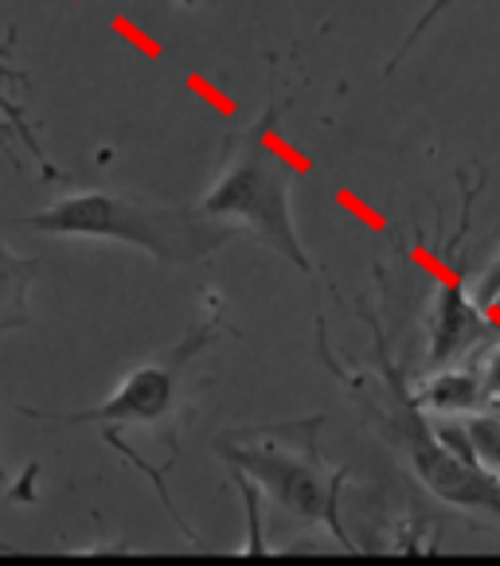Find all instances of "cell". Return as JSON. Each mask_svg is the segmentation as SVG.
Wrapping results in <instances>:
<instances>
[{"mask_svg": "<svg viewBox=\"0 0 500 566\" xmlns=\"http://www.w3.org/2000/svg\"><path fill=\"white\" fill-rule=\"evenodd\" d=\"M24 227L43 234H75V239H106L145 250L165 266H192L211 259L242 227L204 211V203H153L134 192H71L51 208L32 211Z\"/></svg>", "mask_w": 500, "mask_h": 566, "instance_id": "cell-1", "label": "cell"}, {"mask_svg": "<svg viewBox=\"0 0 500 566\" xmlns=\"http://www.w3.org/2000/svg\"><path fill=\"white\" fill-rule=\"evenodd\" d=\"M321 426L325 415L231 430L216 442V453L231 465V473L259 484L282 512L305 524H321L344 551H356L341 520V489L348 469L325 461L317 442Z\"/></svg>", "mask_w": 500, "mask_h": 566, "instance_id": "cell-2", "label": "cell"}, {"mask_svg": "<svg viewBox=\"0 0 500 566\" xmlns=\"http://www.w3.org/2000/svg\"><path fill=\"white\" fill-rule=\"evenodd\" d=\"M372 328H375V344H379V356H384L387 399H384V391L375 387V379L344 375V367H341V384H348L352 391H356L364 415L392 438V446H399V453L410 461L415 476L434 496L446 500V504H458V509L473 512V516H485V520H492V524H500V473L485 469L481 461L454 453L450 446L434 433L426 410L418 407V399L407 391V384H403V371L392 364V356H387L379 325H372Z\"/></svg>", "mask_w": 500, "mask_h": 566, "instance_id": "cell-3", "label": "cell"}, {"mask_svg": "<svg viewBox=\"0 0 500 566\" xmlns=\"http://www.w3.org/2000/svg\"><path fill=\"white\" fill-rule=\"evenodd\" d=\"M200 203L211 216L231 219L250 234H259L262 242H270L301 274L313 270L305 247H301L298 223H293L290 176L259 134H247L242 142L227 145V168Z\"/></svg>", "mask_w": 500, "mask_h": 566, "instance_id": "cell-4", "label": "cell"}, {"mask_svg": "<svg viewBox=\"0 0 500 566\" xmlns=\"http://www.w3.org/2000/svg\"><path fill=\"white\" fill-rule=\"evenodd\" d=\"M223 328V321L211 313L208 321L192 328V333L184 336L180 344H173L168 352H160L157 359L149 364L134 367V371L125 375L122 387L110 395L106 402L91 410H75V415H43L35 407H24L28 418H40V422H55V426H86V422H98L106 426V438H114L117 426H157L165 422L168 415L176 410V399H180V384H184V371L216 340V333Z\"/></svg>", "mask_w": 500, "mask_h": 566, "instance_id": "cell-5", "label": "cell"}, {"mask_svg": "<svg viewBox=\"0 0 500 566\" xmlns=\"http://www.w3.org/2000/svg\"><path fill=\"white\" fill-rule=\"evenodd\" d=\"M477 200V188H466V203H461V227L454 234L450 250H454V270L446 274L442 290L434 297V336H430V367H446L466 352V344H473L485 328L481 308L469 301V270H466V250H461V239H466L469 227V203Z\"/></svg>", "mask_w": 500, "mask_h": 566, "instance_id": "cell-6", "label": "cell"}, {"mask_svg": "<svg viewBox=\"0 0 500 566\" xmlns=\"http://www.w3.org/2000/svg\"><path fill=\"white\" fill-rule=\"evenodd\" d=\"M40 274V259H24L0 234V336L28 325V293Z\"/></svg>", "mask_w": 500, "mask_h": 566, "instance_id": "cell-7", "label": "cell"}, {"mask_svg": "<svg viewBox=\"0 0 500 566\" xmlns=\"http://www.w3.org/2000/svg\"><path fill=\"white\" fill-rule=\"evenodd\" d=\"M423 410H438V415H466V410H481L489 391H485L481 375L466 371H442L434 375L430 384L415 395Z\"/></svg>", "mask_w": 500, "mask_h": 566, "instance_id": "cell-8", "label": "cell"}, {"mask_svg": "<svg viewBox=\"0 0 500 566\" xmlns=\"http://www.w3.org/2000/svg\"><path fill=\"white\" fill-rule=\"evenodd\" d=\"M9 43H12V35H4V40H0V83H24L28 75L17 67V63H12ZM0 114H4V117H9V122H12V129H17V134H20V145H24V149L32 153L35 160H40L43 176H59L55 168H51V160L43 157L40 137H35V134H32V125L24 122V109H20V102H17V98H9V94H4V86H0Z\"/></svg>", "mask_w": 500, "mask_h": 566, "instance_id": "cell-9", "label": "cell"}, {"mask_svg": "<svg viewBox=\"0 0 500 566\" xmlns=\"http://www.w3.org/2000/svg\"><path fill=\"white\" fill-rule=\"evenodd\" d=\"M466 438H469V450L473 458L481 461L485 469L500 473V415H481L473 410V418H466Z\"/></svg>", "mask_w": 500, "mask_h": 566, "instance_id": "cell-10", "label": "cell"}, {"mask_svg": "<svg viewBox=\"0 0 500 566\" xmlns=\"http://www.w3.org/2000/svg\"><path fill=\"white\" fill-rule=\"evenodd\" d=\"M450 4H454V0H434L430 9H426V12H423V17H418L415 32H410V35H407V40H403V48H399V51H395V59H392V63H387V71H395V67H399V63H403V55H407V51H410V48H415V43H418V35H423V32H426V28H430V24H434V20H438V12H446V9H450Z\"/></svg>", "mask_w": 500, "mask_h": 566, "instance_id": "cell-11", "label": "cell"}, {"mask_svg": "<svg viewBox=\"0 0 500 566\" xmlns=\"http://www.w3.org/2000/svg\"><path fill=\"white\" fill-rule=\"evenodd\" d=\"M497 297H500V254L489 262V270H485L481 282H477V301H481V305H492Z\"/></svg>", "mask_w": 500, "mask_h": 566, "instance_id": "cell-12", "label": "cell"}, {"mask_svg": "<svg viewBox=\"0 0 500 566\" xmlns=\"http://www.w3.org/2000/svg\"><path fill=\"white\" fill-rule=\"evenodd\" d=\"M0 153H4V157L17 160V165H20V157H17V153H20V134L12 129V122H9L4 114H0Z\"/></svg>", "mask_w": 500, "mask_h": 566, "instance_id": "cell-13", "label": "cell"}, {"mask_svg": "<svg viewBox=\"0 0 500 566\" xmlns=\"http://www.w3.org/2000/svg\"><path fill=\"white\" fill-rule=\"evenodd\" d=\"M485 391H489V399L500 402V348L489 356V364H485V375H481Z\"/></svg>", "mask_w": 500, "mask_h": 566, "instance_id": "cell-14", "label": "cell"}, {"mask_svg": "<svg viewBox=\"0 0 500 566\" xmlns=\"http://www.w3.org/2000/svg\"><path fill=\"white\" fill-rule=\"evenodd\" d=\"M180 4H196V0H180Z\"/></svg>", "mask_w": 500, "mask_h": 566, "instance_id": "cell-15", "label": "cell"}, {"mask_svg": "<svg viewBox=\"0 0 500 566\" xmlns=\"http://www.w3.org/2000/svg\"><path fill=\"white\" fill-rule=\"evenodd\" d=\"M497 415H500V407H497Z\"/></svg>", "mask_w": 500, "mask_h": 566, "instance_id": "cell-16", "label": "cell"}]
</instances>
